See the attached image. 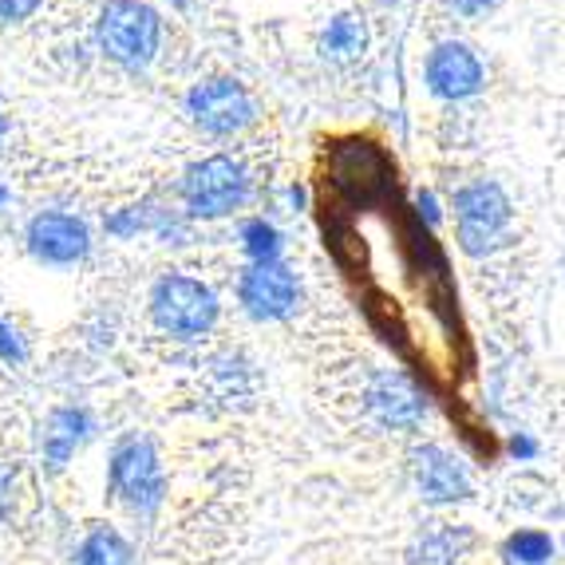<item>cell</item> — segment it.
I'll use <instances>...</instances> for the list:
<instances>
[{
	"label": "cell",
	"instance_id": "cell-1",
	"mask_svg": "<svg viewBox=\"0 0 565 565\" xmlns=\"http://www.w3.org/2000/svg\"><path fill=\"white\" fill-rule=\"evenodd\" d=\"M151 312L159 329H167L170 337H202L214 324L217 301L214 292L194 277H162L151 292Z\"/></svg>",
	"mask_w": 565,
	"mask_h": 565
},
{
	"label": "cell",
	"instance_id": "cell-2",
	"mask_svg": "<svg viewBox=\"0 0 565 565\" xmlns=\"http://www.w3.org/2000/svg\"><path fill=\"white\" fill-rule=\"evenodd\" d=\"M99 44L107 56L127 67L147 64L159 44V17L139 0H107L99 20Z\"/></svg>",
	"mask_w": 565,
	"mask_h": 565
},
{
	"label": "cell",
	"instance_id": "cell-3",
	"mask_svg": "<svg viewBox=\"0 0 565 565\" xmlns=\"http://www.w3.org/2000/svg\"><path fill=\"white\" fill-rule=\"evenodd\" d=\"M245 190H249L245 170L237 167L234 159H226V154L202 159L199 167H190L186 179H182V199H186V206L202 217L234 214V210L245 202Z\"/></svg>",
	"mask_w": 565,
	"mask_h": 565
},
{
	"label": "cell",
	"instance_id": "cell-4",
	"mask_svg": "<svg viewBox=\"0 0 565 565\" xmlns=\"http://www.w3.org/2000/svg\"><path fill=\"white\" fill-rule=\"evenodd\" d=\"M455 210H459V242L467 254H487L494 249L507 230L510 217V202L494 182H475L455 199Z\"/></svg>",
	"mask_w": 565,
	"mask_h": 565
},
{
	"label": "cell",
	"instance_id": "cell-5",
	"mask_svg": "<svg viewBox=\"0 0 565 565\" xmlns=\"http://www.w3.org/2000/svg\"><path fill=\"white\" fill-rule=\"evenodd\" d=\"M111 479L119 487V494H127V502L139 510H154L162 499V471L154 459V447L147 439H131L115 451Z\"/></svg>",
	"mask_w": 565,
	"mask_h": 565
},
{
	"label": "cell",
	"instance_id": "cell-6",
	"mask_svg": "<svg viewBox=\"0 0 565 565\" xmlns=\"http://www.w3.org/2000/svg\"><path fill=\"white\" fill-rule=\"evenodd\" d=\"M190 115L214 135H234L237 127L249 122L254 115V104L245 95L242 84L234 79H210V84H199L190 92Z\"/></svg>",
	"mask_w": 565,
	"mask_h": 565
},
{
	"label": "cell",
	"instance_id": "cell-7",
	"mask_svg": "<svg viewBox=\"0 0 565 565\" xmlns=\"http://www.w3.org/2000/svg\"><path fill=\"white\" fill-rule=\"evenodd\" d=\"M427 84H431L435 95H444V99H467V95L479 92L482 67L471 47L439 44L431 52V60H427Z\"/></svg>",
	"mask_w": 565,
	"mask_h": 565
},
{
	"label": "cell",
	"instance_id": "cell-8",
	"mask_svg": "<svg viewBox=\"0 0 565 565\" xmlns=\"http://www.w3.org/2000/svg\"><path fill=\"white\" fill-rule=\"evenodd\" d=\"M242 301L245 309L254 312V317H285L297 301V281L285 265L277 262H265V265H254L249 274L242 277Z\"/></svg>",
	"mask_w": 565,
	"mask_h": 565
},
{
	"label": "cell",
	"instance_id": "cell-9",
	"mask_svg": "<svg viewBox=\"0 0 565 565\" xmlns=\"http://www.w3.org/2000/svg\"><path fill=\"white\" fill-rule=\"evenodd\" d=\"M29 245L44 262L67 265L87 254V226L72 214H40L29 226Z\"/></svg>",
	"mask_w": 565,
	"mask_h": 565
},
{
	"label": "cell",
	"instance_id": "cell-10",
	"mask_svg": "<svg viewBox=\"0 0 565 565\" xmlns=\"http://www.w3.org/2000/svg\"><path fill=\"white\" fill-rule=\"evenodd\" d=\"M367 412L376 415V424L384 427H415L424 419L427 404L412 380L399 376V372H387L367 392Z\"/></svg>",
	"mask_w": 565,
	"mask_h": 565
},
{
	"label": "cell",
	"instance_id": "cell-11",
	"mask_svg": "<svg viewBox=\"0 0 565 565\" xmlns=\"http://www.w3.org/2000/svg\"><path fill=\"white\" fill-rule=\"evenodd\" d=\"M415 487L424 490L427 502H455V499H467L471 487L462 479V471L455 467V459H447L439 447H424V451H415Z\"/></svg>",
	"mask_w": 565,
	"mask_h": 565
},
{
	"label": "cell",
	"instance_id": "cell-12",
	"mask_svg": "<svg viewBox=\"0 0 565 565\" xmlns=\"http://www.w3.org/2000/svg\"><path fill=\"white\" fill-rule=\"evenodd\" d=\"M87 427H92V419H87L84 412H56L52 419H47L44 459L52 471H60V467L72 459V451H76V444L87 435Z\"/></svg>",
	"mask_w": 565,
	"mask_h": 565
},
{
	"label": "cell",
	"instance_id": "cell-13",
	"mask_svg": "<svg viewBox=\"0 0 565 565\" xmlns=\"http://www.w3.org/2000/svg\"><path fill=\"white\" fill-rule=\"evenodd\" d=\"M364 44H367V32L360 17H337L321 40L324 56H332V60H356L360 52H364Z\"/></svg>",
	"mask_w": 565,
	"mask_h": 565
},
{
	"label": "cell",
	"instance_id": "cell-14",
	"mask_svg": "<svg viewBox=\"0 0 565 565\" xmlns=\"http://www.w3.org/2000/svg\"><path fill=\"white\" fill-rule=\"evenodd\" d=\"M79 565H135V550L115 530H95L79 554Z\"/></svg>",
	"mask_w": 565,
	"mask_h": 565
},
{
	"label": "cell",
	"instance_id": "cell-15",
	"mask_svg": "<svg viewBox=\"0 0 565 565\" xmlns=\"http://www.w3.org/2000/svg\"><path fill=\"white\" fill-rule=\"evenodd\" d=\"M245 249H249V257H254L257 265H265L277 257L281 237H277L274 226H265V222H249V226H245Z\"/></svg>",
	"mask_w": 565,
	"mask_h": 565
},
{
	"label": "cell",
	"instance_id": "cell-16",
	"mask_svg": "<svg viewBox=\"0 0 565 565\" xmlns=\"http://www.w3.org/2000/svg\"><path fill=\"white\" fill-rule=\"evenodd\" d=\"M510 554L519 557V562H546L550 554H554V546H550V537L546 534H514L510 537Z\"/></svg>",
	"mask_w": 565,
	"mask_h": 565
},
{
	"label": "cell",
	"instance_id": "cell-17",
	"mask_svg": "<svg viewBox=\"0 0 565 565\" xmlns=\"http://www.w3.org/2000/svg\"><path fill=\"white\" fill-rule=\"evenodd\" d=\"M36 4L40 0H0V20H24V17H32L36 12Z\"/></svg>",
	"mask_w": 565,
	"mask_h": 565
},
{
	"label": "cell",
	"instance_id": "cell-18",
	"mask_svg": "<svg viewBox=\"0 0 565 565\" xmlns=\"http://www.w3.org/2000/svg\"><path fill=\"white\" fill-rule=\"evenodd\" d=\"M0 352H4V360H20L24 356V349H20L17 340H9V329L0 324Z\"/></svg>",
	"mask_w": 565,
	"mask_h": 565
},
{
	"label": "cell",
	"instance_id": "cell-19",
	"mask_svg": "<svg viewBox=\"0 0 565 565\" xmlns=\"http://www.w3.org/2000/svg\"><path fill=\"white\" fill-rule=\"evenodd\" d=\"M451 4H455V9H459V12H467V17H475V12L487 9L490 0H451Z\"/></svg>",
	"mask_w": 565,
	"mask_h": 565
},
{
	"label": "cell",
	"instance_id": "cell-20",
	"mask_svg": "<svg viewBox=\"0 0 565 565\" xmlns=\"http://www.w3.org/2000/svg\"><path fill=\"white\" fill-rule=\"evenodd\" d=\"M0 135H4V119H0Z\"/></svg>",
	"mask_w": 565,
	"mask_h": 565
}]
</instances>
